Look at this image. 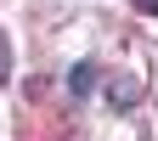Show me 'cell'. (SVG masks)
I'll return each instance as SVG.
<instances>
[{
    "instance_id": "obj_1",
    "label": "cell",
    "mask_w": 158,
    "mask_h": 141,
    "mask_svg": "<svg viewBox=\"0 0 158 141\" xmlns=\"http://www.w3.org/2000/svg\"><path fill=\"white\" fill-rule=\"evenodd\" d=\"M68 90H73V96H90V90H96V62H73Z\"/></svg>"
},
{
    "instance_id": "obj_2",
    "label": "cell",
    "mask_w": 158,
    "mask_h": 141,
    "mask_svg": "<svg viewBox=\"0 0 158 141\" xmlns=\"http://www.w3.org/2000/svg\"><path fill=\"white\" fill-rule=\"evenodd\" d=\"M107 96H113V107H130V102H135V96H141V85H130V79H124V85H113Z\"/></svg>"
},
{
    "instance_id": "obj_3",
    "label": "cell",
    "mask_w": 158,
    "mask_h": 141,
    "mask_svg": "<svg viewBox=\"0 0 158 141\" xmlns=\"http://www.w3.org/2000/svg\"><path fill=\"white\" fill-rule=\"evenodd\" d=\"M0 79H11V45L0 39Z\"/></svg>"
},
{
    "instance_id": "obj_4",
    "label": "cell",
    "mask_w": 158,
    "mask_h": 141,
    "mask_svg": "<svg viewBox=\"0 0 158 141\" xmlns=\"http://www.w3.org/2000/svg\"><path fill=\"white\" fill-rule=\"evenodd\" d=\"M135 11H147V17H158V0H135Z\"/></svg>"
}]
</instances>
